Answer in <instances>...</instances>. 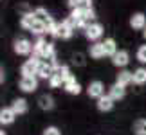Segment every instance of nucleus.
I'll return each instance as SVG.
<instances>
[{
    "label": "nucleus",
    "instance_id": "nucleus-18",
    "mask_svg": "<svg viewBox=\"0 0 146 135\" xmlns=\"http://www.w3.org/2000/svg\"><path fill=\"white\" fill-rule=\"evenodd\" d=\"M90 58H94V60H101L105 56V49H103V43H99V42H96L94 45H90Z\"/></svg>",
    "mask_w": 146,
    "mask_h": 135
},
{
    "label": "nucleus",
    "instance_id": "nucleus-15",
    "mask_svg": "<svg viewBox=\"0 0 146 135\" xmlns=\"http://www.w3.org/2000/svg\"><path fill=\"white\" fill-rule=\"evenodd\" d=\"M125 94H126V90H125V87H123V85H119V83H114V85L110 87V92H108V95L114 101L123 99V97H125Z\"/></svg>",
    "mask_w": 146,
    "mask_h": 135
},
{
    "label": "nucleus",
    "instance_id": "nucleus-12",
    "mask_svg": "<svg viewBox=\"0 0 146 135\" xmlns=\"http://www.w3.org/2000/svg\"><path fill=\"white\" fill-rule=\"evenodd\" d=\"M112 108H114V99H112L108 94L101 95V97L98 99V110L99 112H110Z\"/></svg>",
    "mask_w": 146,
    "mask_h": 135
},
{
    "label": "nucleus",
    "instance_id": "nucleus-34",
    "mask_svg": "<svg viewBox=\"0 0 146 135\" xmlns=\"http://www.w3.org/2000/svg\"><path fill=\"white\" fill-rule=\"evenodd\" d=\"M0 135H5V132H4V130H0Z\"/></svg>",
    "mask_w": 146,
    "mask_h": 135
},
{
    "label": "nucleus",
    "instance_id": "nucleus-16",
    "mask_svg": "<svg viewBox=\"0 0 146 135\" xmlns=\"http://www.w3.org/2000/svg\"><path fill=\"white\" fill-rule=\"evenodd\" d=\"M103 49H105V56H110V58H114V54L117 52V43L114 38H106L103 42Z\"/></svg>",
    "mask_w": 146,
    "mask_h": 135
},
{
    "label": "nucleus",
    "instance_id": "nucleus-14",
    "mask_svg": "<svg viewBox=\"0 0 146 135\" xmlns=\"http://www.w3.org/2000/svg\"><path fill=\"white\" fill-rule=\"evenodd\" d=\"M35 22H36L35 11H31V13H25V15H22V18H20V25H22V29H25V31H31V27L35 25Z\"/></svg>",
    "mask_w": 146,
    "mask_h": 135
},
{
    "label": "nucleus",
    "instance_id": "nucleus-23",
    "mask_svg": "<svg viewBox=\"0 0 146 135\" xmlns=\"http://www.w3.org/2000/svg\"><path fill=\"white\" fill-rule=\"evenodd\" d=\"M35 16H36V20L43 22V24H45V22L50 18V15H49V13H47V11L43 9V7H36V9H35Z\"/></svg>",
    "mask_w": 146,
    "mask_h": 135
},
{
    "label": "nucleus",
    "instance_id": "nucleus-21",
    "mask_svg": "<svg viewBox=\"0 0 146 135\" xmlns=\"http://www.w3.org/2000/svg\"><path fill=\"white\" fill-rule=\"evenodd\" d=\"M31 32L33 34H36L38 38H40L43 32H47V27H45V24H43V22H40V20H36L35 22V25L31 27Z\"/></svg>",
    "mask_w": 146,
    "mask_h": 135
},
{
    "label": "nucleus",
    "instance_id": "nucleus-19",
    "mask_svg": "<svg viewBox=\"0 0 146 135\" xmlns=\"http://www.w3.org/2000/svg\"><path fill=\"white\" fill-rule=\"evenodd\" d=\"M38 106H40L42 110H52L54 108V99L50 97V95H40V99H38Z\"/></svg>",
    "mask_w": 146,
    "mask_h": 135
},
{
    "label": "nucleus",
    "instance_id": "nucleus-7",
    "mask_svg": "<svg viewBox=\"0 0 146 135\" xmlns=\"http://www.w3.org/2000/svg\"><path fill=\"white\" fill-rule=\"evenodd\" d=\"M52 74H54V67L49 63V61H42L40 63V67H38V74H36V77H40V79H50L52 77Z\"/></svg>",
    "mask_w": 146,
    "mask_h": 135
},
{
    "label": "nucleus",
    "instance_id": "nucleus-9",
    "mask_svg": "<svg viewBox=\"0 0 146 135\" xmlns=\"http://www.w3.org/2000/svg\"><path fill=\"white\" fill-rule=\"evenodd\" d=\"M130 27L135 31H144L146 29V16L143 13H133L132 18H130Z\"/></svg>",
    "mask_w": 146,
    "mask_h": 135
},
{
    "label": "nucleus",
    "instance_id": "nucleus-17",
    "mask_svg": "<svg viewBox=\"0 0 146 135\" xmlns=\"http://www.w3.org/2000/svg\"><path fill=\"white\" fill-rule=\"evenodd\" d=\"M115 83H119V85H123V87L133 83V72H130V70H121L119 74H117V81Z\"/></svg>",
    "mask_w": 146,
    "mask_h": 135
},
{
    "label": "nucleus",
    "instance_id": "nucleus-22",
    "mask_svg": "<svg viewBox=\"0 0 146 135\" xmlns=\"http://www.w3.org/2000/svg\"><path fill=\"white\" fill-rule=\"evenodd\" d=\"M133 133L135 135H146V119H139L133 122Z\"/></svg>",
    "mask_w": 146,
    "mask_h": 135
},
{
    "label": "nucleus",
    "instance_id": "nucleus-10",
    "mask_svg": "<svg viewBox=\"0 0 146 135\" xmlns=\"http://www.w3.org/2000/svg\"><path fill=\"white\" fill-rule=\"evenodd\" d=\"M128 61H130V54H128V50H117L114 54V58H112V63L115 67H126Z\"/></svg>",
    "mask_w": 146,
    "mask_h": 135
},
{
    "label": "nucleus",
    "instance_id": "nucleus-5",
    "mask_svg": "<svg viewBox=\"0 0 146 135\" xmlns=\"http://www.w3.org/2000/svg\"><path fill=\"white\" fill-rule=\"evenodd\" d=\"M87 94H88V97H96L99 99L101 95H105V85L101 81H90L88 83V87H87Z\"/></svg>",
    "mask_w": 146,
    "mask_h": 135
},
{
    "label": "nucleus",
    "instance_id": "nucleus-1",
    "mask_svg": "<svg viewBox=\"0 0 146 135\" xmlns=\"http://www.w3.org/2000/svg\"><path fill=\"white\" fill-rule=\"evenodd\" d=\"M42 61L38 60V58H31V60H27L24 65L20 67V74L22 77H29V76H36L38 74V67H40Z\"/></svg>",
    "mask_w": 146,
    "mask_h": 135
},
{
    "label": "nucleus",
    "instance_id": "nucleus-6",
    "mask_svg": "<svg viewBox=\"0 0 146 135\" xmlns=\"http://www.w3.org/2000/svg\"><path fill=\"white\" fill-rule=\"evenodd\" d=\"M85 36L88 38V40H92V42L99 40V38L103 36V25L101 24H90L85 29Z\"/></svg>",
    "mask_w": 146,
    "mask_h": 135
},
{
    "label": "nucleus",
    "instance_id": "nucleus-20",
    "mask_svg": "<svg viewBox=\"0 0 146 135\" xmlns=\"http://www.w3.org/2000/svg\"><path fill=\"white\" fill-rule=\"evenodd\" d=\"M133 83L135 85H144L146 83V69L139 67L137 70H133Z\"/></svg>",
    "mask_w": 146,
    "mask_h": 135
},
{
    "label": "nucleus",
    "instance_id": "nucleus-13",
    "mask_svg": "<svg viewBox=\"0 0 146 135\" xmlns=\"http://www.w3.org/2000/svg\"><path fill=\"white\" fill-rule=\"evenodd\" d=\"M63 87H65V90H67V92H69V94H72V95H78V94H81V85L76 81V77H74V76H70L69 79L65 81V85H63Z\"/></svg>",
    "mask_w": 146,
    "mask_h": 135
},
{
    "label": "nucleus",
    "instance_id": "nucleus-28",
    "mask_svg": "<svg viewBox=\"0 0 146 135\" xmlns=\"http://www.w3.org/2000/svg\"><path fill=\"white\" fill-rule=\"evenodd\" d=\"M96 18V13H94V9H83V20H87L88 24H90V20Z\"/></svg>",
    "mask_w": 146,
    "mask_h": 135
},
{
    "label": "nucleus",
    "instance_id": "nucleus-2",
    "mask_svg": "<svg viewBox=\"0 0 146 135\" xmlns=\"http://www.w3.org/2000/svg\"><path fill=\"white\" fill-rule=\"evenodd\" d=\"M74 31H76V24H74V20H72V18H65V20L60 24V34H58V38H63V40H70L72 34H74Z\"/></svg>",
    "mask_w": 146,
    "mask_h": 135
},
{
    "label": "nucleus",
    "instance_id": "nucleus-8",
    "mask_svg": "<svg viewBox=\"0 0 146 135\" xmlns=\"http://www.w3.org/2000/svg\"><path fill=\"white\" fill-rule=\"evenodd\" d=\"M15 119H16V114H15V110L11 108V106H7V108H2V110H0V124H4V126L13 124Z\"/></svg>",
    "mask_w": 146,
    "mask_h": 135
},
{
    "label": "nucleus",
    "instance_id": "nucleus-27",
    "mask_svg": "<svg viewBox=\"0 0 146 135\" xmlns=\"http://www.w3.org/2000/svg\"><path fill=\"white\" fill-rule=\"evenodd\" d=\"M137 60L141 61V63H146V45H141V47L137 49Z\"/></svg>",
    "mask_w": 146,
    "mask_h": 135
},
{
    "label": "nucleus",
    "instance_id": "nucleus-33",
    "mask_svg": "<svg viewBox=\"0 0 146 135\" xmlns=\"http://www.w3.org/2000/svg\"><path fill=\"white\" fill-rule=\"evenodd\" d=\"M143 36H144V40H146V29H144V31H143Z\"/></svg>",
    "mask_w": 146,
    "mask_h": 135
},
{
    "label": "nucleus",
    "instance_id": "nucleus-24",
    "mask_svg": "<svg viewBox=\"0 0 146 135\" xmlns=\"http://www.w3.org/2000/svg\"><path fill=\"white\" fill-rule=\"evenodd\" d=\"M54 72H56V74H58V76H60V77H61L63 81H67V79H69V77L72 76V74H70V69H69L67 65H61L60 69H56Z\"/></svg>",
    "mask_w": 146,
    "mask_h": 135
},
{
    "label": "nucleus",
    "instance_id": "nucleus-30",
    "mask_svg": "<svg viewBox=\"0 0 146 135\" xmlns=\"http://www.w3.org/2000/svg\"><path fill=\"white\" fill-rule=\"evenodd\" d=\"M67 5L70 9H78V7H81V0H67Z\"/></svg>",
    "mask_w": 146,
    "mask_h": 135
},
{
    "label": "nucleus",
    "instance_id": "nucleus-11",
    "mask_svg": "<svg viewBox=\"0 0 146 135\" xmlns=\"http://www.w3.org/2000/svg\"><path fill=\"white\" fill-rule=\"evenodd\" d=\"M11 108L15 110L16 115H24V114H27V110H29V105H27V101H25L24 97H18V99L13 101Z\"/></svg>",
    "mask_w": 146,
    "mask_h": 135
},
{
    "label": "nucleus",
    "instance_id": "nucleus-4",
    "mask_svg": "<svg viewBox=\"0 0 146 135\" xmlns=\"http://www.w3.org/2000/svg\"><path fill=\"white\" fill-rule=\"evenodd\" d=\"M38 88V77L36 76H29V77H22L20 79V90L25 94H31Z\"/></svg>",
    "mask_w": 146,
    "mask_h": 135
},
{
    "label": "nucleus",
    "instance_id": "nucleus-32",
    "mask_svg": "<svg viewBox=\"0 0 146 135\" xmlns=\"http://www.w3.org/2000/svg\"><path fill=\"white\" fill-rule=\"evenodd\" d=\"M4 79H5V72H4L2 67H0V83H4Z\"/></svg>",
    "mask_w": 146,
    "mask_h": 135
},
{
    "label": "nucleus",
    "instance_id": "nucleus-26",
    "mask_svg": "<svg viewBox=\"0 0 146 135\" xmlns=\"http://www.w3.org/2000/svg\"><path fill=\"white\" fill-rule=\"evenodd\" d=\"M69 18L74 20V24H76V22H80V20H83V7L72 9V11H70V15H69Z\"/></svg>",
    "mask_w": 146,
    "mask_h": 135
},
{
    "label": "nucleus",
    "instance_id": "nucleus-29",
    "mask_svg": "<svg viewBox=\"0 0 146 135\" xmlns=\"http://www.w3.org/2000/svg\"><path fill=\"white\" fill-rule=\"evenodd\" d=\"M42 135H61V132H60L56 126H47L45 130H43V133H42Z\"/></svg>",
    "mask_w": 146,
    "mask_h": 135
},
{
    "label": "nucleus",
    "instance_id": "nucleus-3",
    "mask_svg": "<svg viewBox=\"0 0 146 135\" xmlns=\"http://www.w3.org/2000/svg\"><path fill=\"white\" fill-rule=\"evenodd\" d=\"M13 49L18 56H27V54L33 52V43L27 40V38H18V40H15Z\"/></svg>",
    "mask_w": 146,
    "mask_h": 135
},
{
    "label": "nucleus",
    "instance_id": "nucleus-31",
    "mask_svg": "<svg viewBox=\"0 0 146 135\" xmlns=\"http://www.w3.org/2000/svg\"><path fill=\"white\" fill-rule=\"evenodd\" d=\"M81 7L83 9H92V0H81Z\"/></svg>",
    "mask_w": 146,
    "mask_h": 135
},
{
    "label": "nucleus",
    "instance_id": "nucleus-25",
    "mask_svg": "<svg viewBox=\"0 0 146 135\" xmlns=\"http://www.w3.org/2000/svg\"><path fill=\"white\" fill-rule=\"evenodd\" d=\"M49 85H50V88H58V87H61V85H65V81H63V79H61V77L54 72L52 77L49 79Z\"/></svg>",
    "mask_w": 146,
    "mask_h": 135
}]
</instances>
